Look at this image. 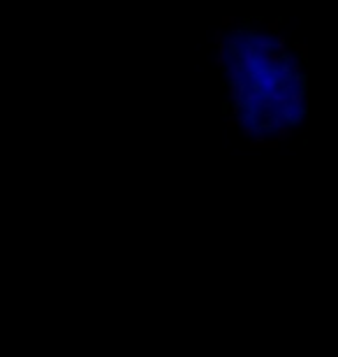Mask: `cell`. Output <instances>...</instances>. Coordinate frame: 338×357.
<instances>
[{"mask_svg":"<svg viewBox=\"0 0 338 357\" xmlns=\"http://www.w3.org/2000/svg\"><path fill=\"white\" fill-rule=\"evenodd\" d=\"M285 65V56L278 54L276 49L269 54H259L257 56V68H262L264 72H278Z\"/></svg>","mask_w":338,"mask_h":357,"instance_id":"obj_1","label":"cell"},{"mask_svg":"<svg viewBox=\"0 0 338 357\" xmlns=\"http://www.w3.org/2000/svg\"><path fill=\"white\" fill-rule=\"evenodd\" d=\"M257 49H255V42H251V44H246L244 49H241V68H244V74H248V77H253L257 70Z\"/></svg>","mask_w":338,"mask_h":357,"instance_id":"obj_2","label":"cell"},{"mask_svg":"<svg viewBox=\"0 0 338 357\" xmlns=\"http://www.w3.org/2000/svg\"><path fill=\"white\" fill-rule=\"evenodd\" d=\"M248 84L246 81H230V86H227V98H230V105H234V102H244L246 93H248Z\"/></svg>","mask_w":338,"mask_h":357,"instance_id":"obj_3","label":"cell"},{"mask_svg":"<svg viewBox=\"0 0 338 357\" xmlns=\"http://www.w3.org/2000/svg\"><path fill=\"white\" fill-rule=\"evenodd\" d=\"M253 42H255L257 54H269V51H273V37H271V35L255 30V33H253Z\"/></svg>","mask_w":338,"mask_h":357,"instance_id":"obj_4","label":"cell"},{"mask_svg":"<svg viewBox=\"0 0 338 357\" xmlns=\"http://www.w3.org/2000/svg\"><path fill=\"white\" fill-rule=\"evenodd\" d=\"M278 139H266L262 128H257V135L251 139V148H278Z\"/></svg>","mask_w":338,"mask_h":357,"instance_id":"obj_5","label":"cell"},{"mask_svg":"<svg viewBox=\"0 0 338 357\" xmlns=\"http://www.w3.org/2000/svg\"><path fill=\"white\" fill-rule=\"evenodd\" d=\"M259 88H262L264 93H271V91H278V88H283V84L278 81L276 72H266L262 79H259Z\"/></svg>","mask_w":338,"mask_h":357,"instance_id":"obj_6","label":"cell"},{"mask_svg":"<svg viewBox=\"0 0 338 357\" xmlns=\"http://www.w3.org/2000/svg\"><path fill=\"white\" fill-rule=\"evenodd\" d=\"M264 98H266V93H264V91H259V88L251 86V88H248V93H246L244 100H246V105H248L251 109H255V107H259V105L264 102Z\"/></svg>","mask_w":338,"mask_h":357,"instance_id":"obj_7","label":"cell"},{"mask_svg":"<svg viewBox=\"0 0 338 357\" xmlns=\"http://www.w3.org/2000/svg\"><path fill=\"white\" fill-rule=\"evenodd\" d=\"M285 65L292 70L294 74H301L304 72V58L297 56V51H290V54L285 56Z\"/></svg>","mask_w":338,"mask_h":357,"instance_id":"obj_8","label":"cell"},{"mask_svg":"<svg viewBox=\"0 0 338 357\" xmlns=\"http://www.w3.org/2000/svg\"><path fill=\"white\" fill-rule=\"evenodd\" d=\"M266 98H269L276 107L283 109L285 105H290V93H285L283 88H278V91H271V93H266Z\"/></svg>","mask_w":338,"mask_h":357,"instance_id":"obj_9","label":"cell"},{"mask_svg":"<svg viewBox=\"0 0 338 357\" xmlns=\"http://www.w3.org/2000/svg\"><path fill=\"white\" fill-rule=\"evenodd\" d=\"M271 37H273V49H276L278 54H283V56L290 54V49H287V40H285L283 33H276V35H271Z\"/></svg>","mask_w":338,"mask_h":357,"instance_id":"obj_10","label":"cell"},{"mask_svg":"<svg viewBox=\"0 0 338 357\" xmlns=\"http://www.w3.org/2000/svg\"><path fill=\"white\" fill-rule=\"evenodd\" d=\"M290 102L294 107H306V95H304V88H292L290 91Z\"/></svg>","mask_w":338,"mask_h":357,"instance_id":"obj_11","label":"cell"},{"mask_svg":"<svg viewBox=\"0 0 338 357\" xmlns=\"http://www.w3.org/2000/svg\"><path fill=\"white\" fill-rule=\"evenodd\" d=\"M241 74H244L241 61H232L230 65H227V77H230V81H239L241 79Z\"/></svg>","mask_w":338,"mask_h":357,"instance_id":"obj_12","label":"cell"},{"mask_svg":"<svg viewBox=\"0 0 338 357\" xmlns=\"http://www.w3.org/2000/svg\"><path fill=\"white\" fill-rule=\"evenodd\" d=\"M292 49H294V51H297L304 61H308V56H311V47H308L306 42H294V44H292Z\"/></svg>","mask_w":338,"mask_h":357,"instance_id":"obj_13","label":"cell"},{"mask_svg":"<svg viewBox=\"0 0 338 357\" xmlns=\"http://www.w3.org/2000/svg\"><path fill=\"white\" fill-rule=\"evenodd\" d=\"M292 137V125H283V128L276 130V139L278 142H285V139H290Z\"/></svg>","mask_w":338,"mask_h":357,"instance_id":"obj_14","label":"cell"},{"mask_svg":"<svg viewBox=\"0 0 338 357\" xmlns=\"http://www.w3.org/2000/svg\"><path fill=\"white\" fill-rule=\"evenodd\" d=\"M227 47H230V51H232L234 56H241V49H239V37H237V35H234V37H230Z\"/></svg>","mask_w":338,"mask_h":357,"instance_id":"obj_15","label":"cell"},{"mask_svg":"<svg viewBox=\"0 0 338 357\" xmlns=\"http://www.w3.org/2000/svg\"><path fill=\"white\" fill-rule=\"evenodd\" d=\"M241 135H244V139H253V137L257 135V125L253 128V125H244L241 128Z\"/></svg>","mask_w":338,"mask_h":357,"instance_id":"obj_16","label":"cell"},{"mask_svg":"<svg viewBox=\"0 0 338 357\" xmlns=\"http://www.w3.org/2000/svg\"><path fill=\"white\" fill-rule=\"evenodd\" d=\"M266 30H269V35L280 33V16H278V21H269V23H266Z\"/></svg>","mask_w":338,"mask_h":357,"instance_id":"obj_17","label":"cell"},{"mask_svg":"<svg viewBox=\"0 0 338 357\" xmlns=\"http://www.w3.org/2000/svg\"><path fill=\"white\" fill-rule=\"evenodd\" d=\"M292 84H294L297 88H306V74H304V72H301V74H294V77H292Z\"/></svg>","mask_w":338,"mask_h":357,"instance_id":"obj_18","label":"cell"},{"mask_svg":"<svg viewBox=\"0 0 338 357\" xmlns=\"http://www.w3.org/2000/svg\"><path fill=\"white\" fill-rule=\"evenodd\" d=\"M237 23H239V19L234 14H225L223 16V26H237Z\"/></svg>","mask_w":338,"mask_h":357,"instance_id":"obj_19","label":"cell"},{"mask_svg":"<svg viewBox=\"0 0 338 357\" xmlns=\"http://www.w3.org/2000/svg\"><path fill=\"white\" fill-rule=\"evenodd\" d=\"M216 68H227V54H218L216 56Z\"/></svg>","mask_w":338,"mask_h":357,"instance_id":"obj_20","label":"cell"},{"mask_svg":"<svg viewBox=\"0 0 338 357\" xmlns=\"http://www.w3.org/2000/svg\"><path fill=\"white\" fill-rule=\"evenodd\" d=\"M213 40H216V44H225L227 42V37H225L223 30H216V35H213Z\"/></svg>","mask_w":338,"mask_h":357,"instance_id":"obj_21","label":"cell"}]
</instances>
